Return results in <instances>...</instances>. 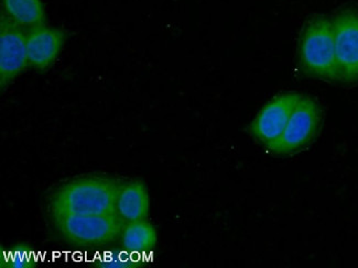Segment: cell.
I'll use <instances>...</instances> for the list:
<instances>
[{
  "instance_id": "obj_1",
  "label": "cell",
  "mask_w": 358,
  "mask_h": 268,
  "mask_svg": "<svg viewBox=\"0 0 358 268\" xmlns=\"http://www.w3.org/2000/svg\"><path fill=\"white\" fill-rule=\"evenodd\" d=\"M120 183L101 176L74 178L57 187L50 197L52 218L62 216L115 214Z\"/></svg>"
},
{
  "instance_id": "obj_2",
  "label": "cell",
  "mask_w": 358,
  "mask_h": 268,
  "mask_svg": "<svg viewBox=\"0 0 358 268\" xmlns=\"http://www.w3.org/2000/svg\"><path fill=\"white\" fill-rule=\"evenodd\" d=\"M302 70L327 82H338L332 19L317 16L306 24L299 43Z\"/></svg>"
},
{
  "instance_id": "obj_3",
  "label": "cell",
  "mask_w": 358,
  "mask_h": 268,
  "mask_svg": "<svg viewBox=\"0 0 358 268\" xmlns=\"http://www.w3.org/2000/svg\"><path fill=\"white\" fill-rule=\"evenodd\" d=\"M63 240L81 248H103L122 235L125 223L115 214L62 216L53 218Z\"/></svg>"
},
{
  "instance_id": "obj_4",
  "label": "cell",
  "mask_w": 358,
  "mask_h": 268,
  "mask_svg": "<svg viewBox=\"0 0 358 268\" xmlns=\"http://www.w3.org/2000/svg\"><path fill=\"white\" fill-rule=\"evenodd\" d=\"M322 121V111L317 101L302 96L280 137L268 147L275 154H290L301 150L317 135Z\"/></svg>"
},
{
  "instance_id": "obj_5",
  "label": "cell",
  "mask_w": 358,
  "mask_h": 268,
  "mask_svg": "<svg viewBox=\"0 0 358 268\" xmlns=\"http://www.w3.org/2000/svg\"><path fill=\"white\" fill-rule=\"evenodd\" d=\"M338 82L358 83V10L346 7L332 18Z\"/></svg>"
},
{
  "instance_id": "obj_6",
  "label": "cell",
  "mask_w": 358,
  "mask_h": 268,
  "mask_svg": "<svg viewBox=\"0 0 358 268\" xmlns=\"http://www.w3.org/2000/svg\"><path fill=\"white\" fill-rule=\"evenodd\" d=\"M28 66L27 32L1 13L0 18V86L8 87Z\"/></svg>"
},
{
  "instance_id": "obj_7",
  "label": "cell",
  "mask_w": 358,
  "mask_h": 268,
  "mask_svg": "<svg viewBox=\"0 0 358 268\" xmlns=\"http://www.w3.org/2000/svg\"><path fill=\"white\" fill-rule=\"evenodd\" d=\"M301 95L281 94L266 105L250 126L254 139L269 147L280 137Z\"/></svg>"
},
{
  "instance_id": "obj_8",
  "label": "cell",
  "mask_w": 358,
  "mask_h": 268,
  "mask_svg": "<svg viewBox=\"0 0 358 268\" xmlns=\"http://www.w3.org/2000/svg\"><path fill=\"white\" fill-rule=\"evenodd\" d=\"M65 34L60 29L41 27L27 32L28 65L36 70L52 66L62 51Z\"/></svg>"
},
{
  "instance_id": "obj_9",
  "label": "cell",
  "mask_w": 358,
  "mask_h": 268,
  "mask_svg": "<svg viewBox=\"0 0 358 268\" xmlns=\"http://www.w3.org/2000/svg\"><path fill=\"white\" fill-rule=\"evenodd\" d=\"M149 214V196L145 184L139 181L120 183L115 202V216L126 225L145 221Z\"/></svg>"
},
{
  "instance_id": "obj_10",
  "label": "cell",
  "mask_w": 358,
  "mask_h": 268,
  "mask_svg": "<svg viewBox=\"0 0 358 268\" xmlns=\"http://www.w3.org/2000/svg\"><path fill=\"white\" fill-rule=\"evenodd\" d=\"M1 13L26 32L47 26L41 0H1Z\"/></svg>"
},
{
  "instance_id": "obj_11",
  "label": "cell",
  "mask_w": 358,
  "mask_h": 268,
  "mask_svg": "<svg viewBox=\"0 0 358 268\" xmlns=\"http://www.w3.org/2000/svg\"><path fill=\"white\" fill-rule=\"evenodd\" d=\"M122 248L129 251H150L156 246V230L145 221L134 222L126 225L122 230Z\"/></svg>"
}]
</instances>
